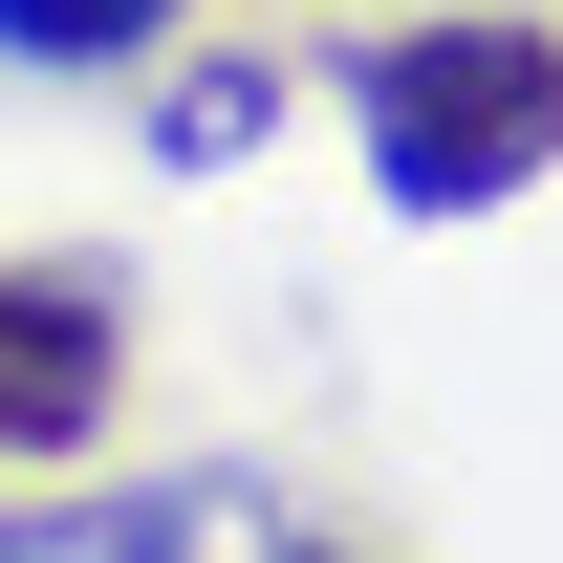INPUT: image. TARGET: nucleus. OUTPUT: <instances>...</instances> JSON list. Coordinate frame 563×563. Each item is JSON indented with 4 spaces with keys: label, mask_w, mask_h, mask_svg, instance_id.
Here are the masks:
<instances>
[{
    "label": "nucleus",
    "mask_w": 563,
    "mask_h": 563,
    "mask_svg": "<svg viewBox=\"0 0 563 563\" xmlns=\"http://www.w3.org/2000/svg\"><path fill=\"white\" fill-rule=\"evenodd\" d=\"M347 131H368V196L390 217H498V196L563 174V44L520 0L390 22V44H347Z\"/></svg>",
    "instance_id": "1"
},
{
    "label": "nucleus",
    "mask_w": 563,
    "mask_h": 563,
    "mask_svg": "<svg viewBox=\"0 0 563 563\" xmlns=\"http://www.w3.org/2000/svg\"><path fill=\"white\" fill-rule=\"evenodd\" d=\"M131 390V303L87 261H0V455H87Z\"/></svg>",
    "instance_id": "2"
},
{
    "label": "nucleus",
    "mask_w": 563,
    "mask_h": 563,
    "mask_svg": "<svg viewBox=\"0 0 563 563\" xmlns=\"http://www.w3.org/2000/svg\"><path fill=\"white\" fill-rule=\"evenodd\" d=\"M174 22H196V0H0V44H22V66H152Z\"/></svg>",
    "instance_id": "3"
},
{
    "label": "nucleus",
    "mask_w": 563,
    "mask_h": 563,
    "mask_svg": "<svg viewBox=\"0 0 563 563\" xmlns=\"http://www.w3.org/2000/svg\"><path fill=\"white\" fill-rule=\"evenodd\" d=\"M261 109H282V66H196V87H174V131H152V152H196V174H217V152H261Z\"/></svg>",
    "instance_id": "4"
}]
</instances>
